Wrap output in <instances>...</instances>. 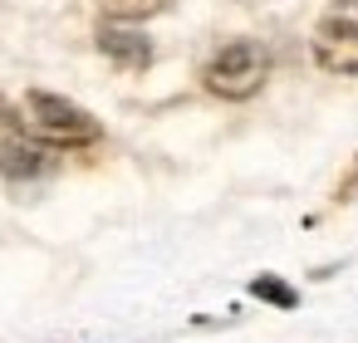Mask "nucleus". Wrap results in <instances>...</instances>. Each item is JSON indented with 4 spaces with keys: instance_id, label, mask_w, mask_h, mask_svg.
<instances>
[{
    "instance_id": "nucleus-5",
    "label": "nucleus",
    "mask_w": 358,
    "mask_h": 343,
    "mask_svg": "<svg viewBox=\"0 0 358 343\" xmlns=\"http://www.w3.org/2000/svg\"><path fill=\"white\" fill-rule=\"evenodd\" d=\"M99 50H103L108 59H118L123 69H143V64L152 59V45H148L143 35H128V30H103V35H99Z\"/></svg>"
},
{
    "instance_id": "nucleus-7",
    "label": "nucleus",
    "mask_w": 358,
    "mask_h": 343,
    "mask_svg": "<svg viewBox=\"0 0 358 343\" xmlns=\"http://www.w3.org/2000/svg\"><path fill=\"white\" fill-rule=\"evenodd\" d=\"M255 294H265V299H280V304H289V299H294L289 289H280V284H270V279H255Z\"/></svg>"
},
{
    "instance_id": "nucleus-2",
    "label": "nucleus",
    "mask_w": 358,
    "mask_h": 343,
    "mask_svg": "<svg viewBox=\"0 0 358 343\" xmlns=\"http://www.w3.org/2000/svg\"><path fill=\"white\" fill-rule=\"evenodd\" d=\"M265 74H270V50L255 40H236L206 64V89L221 98H250L260 94Z\"/></svg>"
},
{
    "instance_id": "nucleus-4",
    "label": "nucleus",
    "mask_w": 358,
    "mask_h": 343,
    "mask_svg": "<svg viewBox=\"0 0 358 343\" xmlns=\"http://www.w3.org/2000/svg\"><path fill=\"white\" fill-rule=\"evenodd\" d=\"M45 167V152L35 147V133L30 123L0 98V172H10V177H30Z\"/></svg>"
},
{
    "instance_id": "nucleus-1",
    "label": "nucleus",
    "mask_w": 358,
    "mask_h": 343,
    "mask_svg": "<svg viewBox=\"0 0 358 343\" xmlns=\"http://www.w3.org/2000/svg\"><path fill=\"white\" fill-rule=\"evenodd\" d=\"M25 123L50 147H89V143H99V123L84 108H74L69 98H55V94H30L25 98Z\"/></svg>"
},
{
    "instance_id": "nucleus-3",
    "label": "nucleus",
    "mask_w": 358,
    "mask_h": 343,
    "mask_svg": "<svg viewBox=\"0 0 358 343\" xmlns=\"http://www.w3.org/2000/svg\"><path fill=\"white\" fill-rule=\"evenodd\" d=\"M314 59L329 74H358V0H338V6L319 20Z\"/></svg>"
},
{
    "instance_id": "nucleus-6",
    "label": "nucleus",
    "mask_w": 358,
    "mask_h": 343,
    "mask_svg": "<svg viewBox=\"0 0 358 343\" xmlns=\"http://www.w3.org/2000/svg\"><path fill=\"white\" fill-rule=\"evenodd\" d=\"M167 6V0H103V10L113 15V20H148V15H157Z\"/></svg>"
}]
</instances>
